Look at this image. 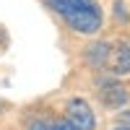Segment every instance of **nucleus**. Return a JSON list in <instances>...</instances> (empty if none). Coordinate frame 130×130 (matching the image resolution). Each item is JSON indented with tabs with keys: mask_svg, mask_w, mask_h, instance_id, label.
I'll list each match as a JSON object with an SVG mask.
<instances>
[{
	"mask_svg": "<svg viewBox=\"0 0 130 130\" xmlns=\"http://www.w3.org/2000/svg\"><path fill=\"white\" fill-rule=\"evenodd\" d=\"M47 5L65 18L73 31L81 34H94L102 26V10L94 0H47Z\"/></svg>",
	"mask_w": 130,
	"mask_h": 130,
	"instance_id": "1",
	"label": "nucleus"
},
{
	"mask_svg": "<svg viewBox=\"0 0 130 130\" xmlns=\"http://www.w3.org/2000/svg\"><path fill=\"white\" fill-rule=\"evenodd\" d=\"M68 115L65 120L55 122V130H94V112L86 104V99H70L68 102Z\"/></svg>",
	"mask_w": 130,
	"mask_h": 130,
	"instance_id": "2",
	"label": "nucleus"
},
{
	"mask_svg": "<svg viewBox=\"0 0 130 130\" xmlns=\"http://www.w3.org/2000/svg\"><path fill=\"white\" fill-rule=\"evenodd\" d=\"M115 73L117 75H125V73H130V44L127 42H120L117 44V50H115Z\"/></svg>",
	"mask_w": 130,
	"mask_h": 130,
	"instance_id": "3",
	"label": "nucleus"
},
{
	"mask_svg": "<svg viewBox=\"0 0 130 130\" xmlns=\"http://www.w3.org/2000/svg\"><path fill=\"white\" fill-rule=\"evenodd\" d=\"M102 96H104V102L109 104V107H122V104L127 102V91L122 89V86H115V83H109V86H104V91H102Z\"/></svg>",
	"mask_w": 130,
	"mask_h": 130,
	"instance_id": "4",
	"label": "nucleus"
},
{
	"mask_svg": "<svg viewBox=\"0 0 130 130\" xmlns=\"http://www.w3.org/2000/svg\"><path fill=\"white\" fill-rule=\"evenodd\" d=\"M107 55H109V44H91L89 47V60H91V65H104L107 62Z\"/></svg>",
	"mask_w": 130,
	"mask_h": 130,
	"instance_id": "5",
	"label": "nucleus"
},
{
	"mask_svg": "<svg viewBox=\"0 0 130 130\" xmlns=\"http://www.w3.org/2000/svg\"><path fill=\"white\" fill-rule=\"evenodd\" d=\"M29 130H55V122H50V120H37V122H31Z\"/></svg>",
	"mask_w": 130,
	"mask_h": 130,
	"instance_id": "6",
	"label": "nucleus"
},
{
	"mask_svg": "<svg viewBox=\"0 0 130 130\" xmlns=\"http://www.w3.org/2000/svg\"><path fill=\"white\" fill-rule=\"evenodd\" d=\"M122 120H125V127H130V109H127V112L122 115Z\"/></svg>",
	"mask_w": 130,
	"mask_h": 130,
	"instance_id": "7",
	"label": "nucleus"
},
{
	"mask_svg": "<svg viewBox=\"0 0 130 130\" xmlns=\"http://www.w3.org/2000/svg\"><path fill=\"white\" fill-rule=\"evenodd\" d=\"M115 130H130V127H115Z\"/></svg>",
	"mask_w": 130,
	"mask_h": 130,
	"instance_id": "8",
	"label": "nucleus"
}]
</instances>
